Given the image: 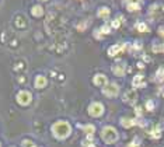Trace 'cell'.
Masks as SVG:
<instances>
[{"mask_svg":"<svg viewBox=\"0 0 164 147\" xmlns=\"http://www.w3.org/2000/svg\"><path fill=\"white\" fill-rule=\"evenodd\" d=\"M128 147H136V144H133V143H132V144H129Z\"/></svg>","mask_w":164,"mask_h":147,"instance_id":"obj_29","label":"cell"},{"mask_svg":"<svg viewBox=\"0 0 164 147\" xmlns=\"http://www.w3.org/2000/svg\"><path fill=\"white\" fill-rule=\"evenodd\" d=\"M46 77L45 76H36L35 79V87L36 88H44V87L46 86Z\"/></svg>","mask_w":164,"mask_h":147,"instance_id":"obj_9","label":"cell"},{"mask_svg":"<svg viewBox=\"0 0 164 147\" xmlns=\"http://www.w3.org/2000/svg\"><path fill=\"white\" fill-rule=\"evenodd\" d=\"M135 123L136 122H135L133 119H129V118H125V119L121 120V125L124 126V128H131V126H133Z\"/></svg>","mask_w":164,"mask_h":147,"instance_id":"obj_14","label":"cell"},{"mask_svg":"<svg viewBox=\"0 0 164 147\" xmlns=\"http://www.w3.org/2000/svg\"><path fill=\"white\" fill-rule=\"evenodd\" d=\"M136 27H137V30H139L140 32H146V31H147V25H146L145 22H139Z\"/></svg>","mask_w":164,"mask_h":147,"instance_id":"obj_16","label":"cell"},{"mask_svg":"<svg viewBox=\"0 0 164 147\" xmlns=\"http://www.w3.org/2000/svg\"><path fill=\"white\" fill-rule=\"evenodd\" d=\"M0 147H2V144H0Z\"/></svg>","mask_w":164,"mask_h":147,"instance_id":"obj_33","label":"cell"},{"mask_svg":"<svg viewBox=\"0 0 164 147\" xmlns=\"http://www.w3.org/2000/svg\"><path fill=\"white\" fill-rule=\"evenodd\" d=\"M125 49H126V45H125V43H118V45L111 46L108 53H109V56H115V55H118L119 52H124Z\"/></svg>","mask_w":164,"mask_h":147,"instance_id":"obj_7","label":"cell"},{"mask_svg":"<svg viewBox=\"0 0 164 147\" xmlns=\"http://www.w3.org/2000/svg\"><path fill=\"white\" fill-rule=\"evenodd\" d=\"M146 107H147V109H149V111H152V109H153V102H152V101H147Z\"/></svg>","mask_w":164,"mask_h":147,"instance_id":"obj_24","label":"cell"},{"mask_svg":"<svg viewBox=\"0 0 164 147\" xmlns=\"http://www.w3.org/2000/svg\"><path fill=\"white\" fill-rule=\"evenodd\" d=\"M104 112V107L100 102H93V104L88 107V113L91 116H101Z\"/></svg>","mask_w":164,"mask_h":147,"instance_id":"obj_3","label":"cell"},{"mask_svg":"<svg viewBox=\"0 0 164 147\" xmlns=\"http://www.w3.org/2000/svg\"><path fill=\"white\" fill-rule=\"evenodd\" d=\"M93 81H94V84L98 87H105L107 84H108V80H107L105 74H95Z\"/></svg>","mask_w":164,"mask_h":147,"instance_id":"obj_6","label":"cell"},{"mask_svg":"<svg viewBox=\"0 0 164 147\" xmlns=\"http://www.w3.org/2000/svg\"><path fill=\"white\" fill-rule=\"evenodd\" d=\"M98 31H101V34H109V31H111V28L108 27V25H104L101 30H98Z\"/></svg>","mask_w":164,"mask_h":147,"instance_id":"obj_19","label":"cell"},{"mask_svg":"<svg viewBox=\"0 0 164 147\" xmlns=\"http://www.w3.org/2000/svg\"><path fill=\"white\" fill-rule=\"evenodd\" d=\"M84 130L87 133H90V135H93V133H94V130H95V128L93 125H86L84 126Z\"/></svg>","mask_w":164,"mask_h":147,"instance_id":"obj_17","label":"cell"},{"mask_svg":"<svg viewBox=\"0 0 164 147\" xmlns=\"http://www.w3.org/2000/svg\"><path fill=\"white\" fill-rule=\"evenodd\" d=\"M124 100L126 102H135V100H136V92L133 91V90H131V91H128V92H125V97H124Z\"/></svg>","mask_w":164,"mask_h":147,"instance_id":"obj_11","label":"cell"},{"mask_svg":"<svg viewBox=\"0 0 164 147\" xmlns=\"http://www.w3.org/2000/svg\"><path fill=\"white\" fill-rule=\"evenodd\" d=\"M153 51H154V52H158V51H164V45H161V46H153Z\"/></svg>","mask_w":164,"mask_h":147,"instance_id":"obj_23","label":"cell"},{"mask_svg":"<svg viewBox=\"0 0 164 147\" xmlns=\"http://www.w3.org/2000/svg\"><path fill=\"white\" fill-rule=\"evenodd\" d=\"M18 81H20V83H24L25 79H24V77H20V79H18Z\"/></svg>","mask_w":164,"mask_h":147,"instance_id":"obj_28","label":"cell"},{"mask_svg":"<svg viewBox=\"0 0 164 147\" xmlns=\"http://www.w3.org/2000/svg\"><path fill=\"white\" fill-rule=\"evenodd\" d=\"M41 2H46V0H41Z\"/></svg>","mask_w":164,"mask_h":147,"instance_id":"obj_32","label":"cell"},{"mask_svg":"<svg viewBox=\"0 0 164 147\" xmlns=\"http://www.w3.org/2000/svg\"><path fill=\"white\" fill-rule=\"evenodd\" d=\"M31 94L28 91H25V90H21V91L17 94V102L20 105H28L31 102Z\"/></svg>","mask_w":164,"mask_h":147,"instance_id":"obj_4","label":"cell"},{"mask_svg":"<svg viewBox=\"0 0 164 147\" xmlns=\"http://www.w3.org/2000/svg\"><path fill=\"white\" fill-rule=\"evenodd\" d=\"M140 109H142V108H139V107L136 108V113H137V115H140V113H142V111H140Z\"/></svg>","mask_w":164,"mask_h":147,"instance_id":"obj_27","label":"cell"},{"mask_svg":"<svg viewBox=\"0 0 164 147\" xmlns=\"http://www.w3.org/2000/svg\"><path fill=\"white\" fill-rule=\"evenodd\" d=\"M161 94H163V95H164V88H163V90H161Z\"/></svg>","mask_w":164,"mask_h":147,"instance_id":"obj_31","label":"cell"},{"mask_svg":"<svg viewBox=\"0 0 164 147\" xmlns=\"http://www.w3.org/2000/svg\"><path fill=\"white\" fill-rule=\"evenodd\" d=\"M98 17H100V18H108V15H109V9L108 7H101L100 10H98Z\"/></svg>","mask_w":164,"mask_h":147,"instance_id":"obj_12","label":"cell"},{"mask_svg":"<svg viewBox=\"0 0 164 147\" xmlns=\"http://www.w3.org/2000/svg\"><path fill=\"white\" fill-rule=\"evenodd\" d=\"M103 92L107 95V97L112 98V97H116V95H118L119 88H118V86H116V84H107V86L104 87Z\"/></svg>","mask_w":164,"mask_h":147,"instance_id":"obj_5","label":"cell"},{"mask_svg":"<svg viewBox=\"0 0 164 147\" xmlns=\"http://www.w3.org/2000/svg\"><path fill=\"white\" fill-rule=\"evenodd\" d=\"M112 71L115 73V76H124L125 74V64L124 63H118L114 66Z\"/></svg>","mask_w":164,"mask_h":147,"instance_id":"obj_10","label":"cell"},{"mask_svg":"<svg viewBox=\"0 0 164 147\" xmlns=\"http://www.w3.org/2000/svg\"><path fill=\"white\" fill-rule=\"evenodd\" d=\"M101 136H103L104 141L105 143H115L116 139H118V133H116V130L114 128H111V126H107V128L103 129V133H101Z\"/></svg>","mask_w":164,"mask_h":147,"instance_id":"obj_2","label":"cell"},{"mask_svg":"<svg viewBox=\"0 0 164 147\" xmlns=\"http://www.w3.org/2000/svg\"><path fill=\"white\" fill-rule=\"evenodd\" d=\"M150 135H152V137H154V139H158L160 137V130H158V129H153L152 130V133H150Z\"/></svg>","mask_w":164,"mask_h":147,"instance_id":"obj_18","label":"cell"},{"mask_svg":"<svg viewBox=\"0 0 164 147\" xmlns=\"http://www.w3.org/2000/svg\"><path fill=\"white\" fill-rule=\"evenodd\" d=\"M31 14L35 15V17H41V15L44 14V9L41 6H34L32 9H31Z\"/></svg>","mask_w":164,"mask_h":147,"instance_id":"obj_13","label":"cell"},{"mask_svg":"<svg viewBox=\"0 0 164 147\" xmlns=\"http://www.w3.org/2000/svg\"><path fill=\"white\" fill-rule=\"evenodd\" d=\"M157 76H158V77H157L158 80H164V67H161L160 70L157 71Z\"/></svg>","mask_w":164,"mask_h":147,"instance_id":"obj_20","label":"cell"},{"mask_svg":"<svg viewBox=\"0 0 164 147\" xmlns=\"http://www.w3.org/2000/svg\"><path fill=\"white\" fill-rule=\"evenodd\" d=\"M52 132H53V136H56L58 139H65L70 135L72 128H70L69 122H66V120H59V122H56L52 126Z\"/></svg>","mask_w":164,"mask_h":147,"instance_id":"obj_1","label":"cell"},{"mask_svg":"<svg viewBox=\"0 0 164 147\" xmlns=\"http://www.w3.org/2000/svg\"><path fill=\"white\" fill-rule=\"evenodd\" d=\"M23 146H24V147H36L35 144L31 143L30 140H24V141H23Z\"/></svg>","mask_w":164,"mask_h":147,"instance_id":"obj_21","label":"cell"},{"mask_svg":"<svg viewBox=\"0 0 164 147\" xmlns=\"http://www.w3.org/2000/svg\"><path fill=\"white\" fill-rule=\"evenodd\" d=\"M119 24H121V18L114 20V21H112V27H114V28H118V27H119Z\"/></svg>","mask_w":164,"mask_h":147,"instance_id":"obj_22","label":"cell"},{"mask_svg":"<svg viewBox=\"0 0 164 147\" xmlns=\"http://www.w3.org/2000/svg\"><path fill=\"white\" fill-rule=\"evenodd\" d=\"M140 6L139 3H128V10L129 11H136V10H139Z\"/></svg>","mask_w":164,"mask_h":147,"instance_id":"obj_15","label":"cell"},{"mask_svg":"<svg viewBox=\"0 0 164 147\" xmlns=\"http://www.w3.org/2000/svg\"><path fill=\"white\" fill-rule=\"evenodd\" d=\"M128 3H139L140 0H126Z\"/></svg>","mask_w":164,"mask_h":147,"instance_id":"obj_26","label":"cell"},{"mask_svg":"<svg viewBox=\"0 0 164 147\" xmlns=\"http://www.w3.org/2000/svg\"><path fill=\"white\" fill-rule=\"evenodd\" d=\"M88 147H95V146H94V144H88Z\"/></svg>","mask_w":164,"mask_h":147,"instance_id":"obj_30","label":"cell"},{"mask_svg":"<svg viewBox=\"0 0 164 147\" xmlns=\"http://www.w3.org/2000/svg\"><path fill=\"white\" fill-rule=\"evenodd\" d=\"M158 32H160V35H164V27H160V28H158Z\"/></svg>","mask_w":164,"mask_h":147,"instance_id":"obj_25","label":"cell"},{"mask_svg":"<svg viewBox=\"0 0 164 147\" xmlns=\"http://www.w3.org/2000/svg\"><path fill=\"white\" fill-rule=\"evenodd\" d=\"M132 84H133V87H145L146 86V81H145V79H143L142 74H137V76L133 77Z\"/></svg>","mask_w":164,"mask_h":147,"instance_id":"obj_8","label":"cell"}]
</instances>
